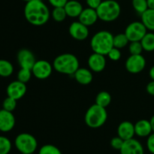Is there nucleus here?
<instances>
[{
    "mask_svg": "<svg viewBox=\"0 0 154 154\" xmlns=\"http://www.w3.org/2000/svg\"><path fill=\"white\" fill-rule=\"evenodd\" d=\"M143 47L141 42H132L129 45V51L131 55H138L141 54L143 51Z\"/></svg>",
    "mask_w": 154,
    "mask_h": 154,
    "instance_id": "obj_32",
    "label": "nucleus"
},
{
    "mask_svg": "<svg viewBox=\"0 0 154 154\" xmlns=\"http://www.w3.org/2000/svg\"><path fill=\"white\" fill-rule=\"evenodd\" d=\"M147 147L149 151L152 154H154V132L148 136L147 141Z\"/></svg>",
    "mask_w": 154,
    "mask_h": 154,
    "instance_id": "obj_35",
    "label": "nucleus"
},
{
    "mask_svg": "<svg viewBox=\"0 0 154 154\" xmlns=\"http://www.w3.org/2000/svg\"><path fill=\"white\" fill-rule=\"evenodd\" d=\"M88 66L90 70L93 72L97 73L102 72L106 66V60L105 56L97 53H93L88 59Z\"/></svg>",
    "mask_w": 154,
    "mask_h": 154,
    "instance_id": "obj_15",
    "label": "nucleus"
},
{
    "mask_svg": "<svg viewBox=\"0 0 154 154\" xmlns=\"http://www.w3.org/2000/svg\"><path fill=\"white\" fill-rule=\"evenodd\" d=\"M24 16L30 24L39 26L48 22L50 18V11L43 1L31 0L26 4Z\"/></svg>",
    "mask_w": 154,
    "mask_h": 154,
    "instance_id": "obj_1",
    "label": "nucleus"
},
{
    "mask_svg": "<svg viewBox=\"0 0 154 154\" xmlns=\"http://www.w3.org/2000/svg\"><path fill=\"white\" fill-rule=\"evenodd\" d=\"M11 149L10 140L5 136H0V154H8Z\"/></svg>",
    "mask_w": 154,
    "mask_h": 154,
    "instance_id": "obj_29",
    "label": "nucleus"
},
{
    "mask_svg": "<svg viewBox=\"0 0 154 154\" xmlns=\"http://www.w3.org/2000/svg\"><path fill=\"white\" fill-rule=\"evenodd\" d=\"M120 49H118V48L114 47L108 54L110 60H112V61H118L120 57H121V52H120Z\"/></svg>",
    "mask_w": 154,
    "mask_h": 154,
    "instance_id": "obj_33",
    "label": "nucleus"
},
{
    "mask_svg": "<svg viewBox=\"0 0 154 154\" xmlns=\"http://www.w3.org/2000/svg\"><path fill=\"white\" fill-rule=\"evenodd\" d=\"M15 126V117L12 112L2 109L0 111V131L10 132Z\"/></svg>",
    "mask_w": 154,
    "mask_h": 154,
    "instance_id": "obj_14",
    "label": "nucleus"
},
{
    "mask_svg": "<svg viewBox=\"0 0 154 154\" xmlns=\"http://www.w3.org/2000/svg\"><path fill=\"white\" fill-rule=\"evenodd\" d=\"M67 16L70 17H78L84 10L83 6L79 2L76 0H70L68 1L66 5L64 6Z\"/></svg>",
    "mask_w": 154,
    "mask_h": 154,
    "instance_id": "obj_18",
    "label": "nucleus"
},
{
    "mask_svg": "<svg viewBox=\"0 0 154 154\" xmlns=\"http://www.w3.org/2000/svg\"><path fill=\"white\" fill-rule=\"evenodd\" d=\"M17 62L20 68L31 69L35 63V57L31 51L28 49H21L17 53Z\"/></svg>",
    "mask_w": 154,
    "mask_h": 154,
    "instance_id": "obj_11",
    "label": "nucleus"
},
{
    "mask_svg": "<svg viewBox=\"0 0 154 154\" xmlns=\"http://www.w3.org/2000/svg\"><path fill=\"white\" fill-rule=\"evenodd\" d=\"M38 154H62L58 147L52 144H45L39 150Z\"/></svg>",
    "mask_w": 154,
    "mask_h": 154,
    "instance_id": "obj_30",
    "label": "nucleus"
},
{
    "mask_svg": "<svg viewBox=\"0 0 154 154\" xmlns=\"http://www.w3.org/2000/svg\"><path fill=\"white\" fill-rule=\"evenodd\" d=\"M147 29L142 22L135 21L128 25L125 30V34L130 42H141L143 37L147 34Z\"/></svg>",
    "mask_w": 154,
    "mask_h": 154,
    "instance_id": "obj_7",
    "label": "nucleus"
},
{
    "mask_svg": "<svg viewBox=\"0 0 154 154\" xmlns=\"http://www.w3.org/2000/svg\"><path fill=\"white\" fill-rule=\"evenodd\" d=\"M32 75V72L31 69L21 68L17 73V80L20 82L26 84L31 79Z\"/></svg>",
    "mask_w": 154,
    "mask_h": 154,
    "instance_id": "obj_28",
    "label": "nucleus"
},
{
    "mask_svg": "<svg viewBox=\"0 0 154 154\" xmlns=\"http://www.w3.org/2000/svg\"><path fill=\"white\" fill-rule=\"evenodd\" d=\"M67 17L64 7H56L52 11V17L57 22H63Z\"/></svg>",
    "mask_w": 154,
    "mask_h": 154,
    "instance_id": "obj_26",
    "label": "nucleus"
},
{
    "mask_svg": "<svg viewBox=\"0 0 154 154\" xmlns=\"http://www.w3.org/2000/svg\"><path fill=\"white\" fill-rule=\"evenodd\" d=\"M148 8L154 9V0H147Z\"/></svg>",
    "mask_w": 154,
    "mask_h": 154,
    "instance_id": "obj_39",
    "label": "nucleus"
},
{
    "mask_svg": "<svg viewBox=\"0 0 154 154\" xmlns=\"http://www.w3.org/2000/svg\"><path fill=\"white\" fill-rule=\"evenodd\" d=\"M86 2H87V4L89 8L96 10V8L100 5L102 1V0H86Z\"/></svg>",
    "mask_w": 154,
    "mask_h": 154,
    "instance_id": "obj_37",
    "label": "nucleus"
},
{
    "mask_svg": "<svg viewBox=\"0 0 154 154\" xmlns=\"http://www.w3.org/2000/svg\"><path fill=\"white\" fill-rule=\"evenodd\" d=\"M107 119L108 113L106 108L96 104L90 107L84 117L87 126L92 129H97L102 126L107 121Z\"/></svg>",
    "mask_w": 154,
    "mask_h": 154,
    "instance_id": "obj_4",
    "label": "nucleus"
},
{
    "mask_svg": "<svg viewBox=\"0 0 154 154\" xmlns=\"http://www.w3.org/2000/svg\"><path fill=\"white\" fill-rule=\"evenodd\" d=\"M32 154H34V153H32Z\"/></svg>",
    "mask_w": 154,
    "mask_h": 154,
    "instance_id": "obj_45",
    "label": "nucleus"
},
{
    "mask_svg": "<svg viewBox=\"0 0 154 154\" xmlns=\"http://www.w3.org/2000/svg\"><path fill=\"white\" fill-rule=\"evenodd\" d=\"M7 95L9 97L18 100L23 97L26 93V86L24 83L17 81L11 83L7 87Z\"/></svg>",
    "mask_w": 154,
    "mask_h": 154,
    "instance_id": "obj_12",
    "label": "nucleus"
},
{
    "mask_svg": "<svg viewBox=\"0 0 154 154\" xmlns=\"http://www.w3.org/2000/svg\"><path fill=\"white\" fill-rule=\"evenodd\" d=\"M150 125H151L152 131H153V132H154V115L151 117V118H150Z\"/></svg>",
    "mask_w": 154,
    "mask_h": 154,
    "instance_id": "obj_41",
    "label": "nucleus"
},
{
    "mask_svg": "<svg viewBox=\"0 0 154 154\" xmlns=\"http://www.w3.org/2000/svg\"><path fill=\"white\" fill-rule=\"evenodd\" d=\"M53 66L59 73L71 75L79 69V61L75 55L66 53L56 57Z\"/></svg>",
    "mask_w": 154,
    "mask_h": 154,
    "instance_id": "obj_2",
    "label": "nucleus"
},
{
    "mask_svg": "<svg viewBox=\"0 0 154 154\" xmlns=\"http://www.w3.org/2000/svg\"><path fill=\"white\" fill-rule=\"evenodd\" d=\"M0 111H1V108H0Z\"/></svg>",
    "mask_w": 154,
    "mask_h": 154,
    "instance_id": "obj_44",
    "label": "nucleus"
},
{
    "mask_svg": "<svg viewBox=\"0 0 154 154\" xmlns=\"http://www.w3.org/2000/svg\"><path fill=\"white\" fill-rule=\"evenodd\" d=\"M134 126L135 135L139 137L149 136L153 132L150 121L147 120H138Z\"/></svg>",
    "mask_w": 154,
    "mask_h": 154,
    "instance_id": "obj_19",
    "label": "nucleus"
},
{
    "mask_svg": "<svg viewBox=\"0 0 154 154\" xmlns=\"http://www.w3.org/2000/svg\"><path fill=\"white\" fill-rule=\"evenodd\" d=\"M99 19L105 22H111L119 17L121 8L116 0H105L102 2L96 8Z\"/></svg>",
    "mask_w": 154,
    "mask_h": 154,
    "instance_id": "obj_5",
    "label": "nucleus"
},
{
    "mask_svg": "<svg viewBox=\"0 0 154 154\" xmlns=\"http://www.w3.org/2000/svg\"><path fill=\"white\" fill-rule=\"evenodd\" d=\"M146 90H147V92L149 94L154 96V81H150V82L147 84V87H146Z\"/></svg>",
    "mask_w": 154,
    "mask_h": 154,
    "instance_id": "obj_38",
    "label": "nucleus"
},
{
    "mask_svg": "<svg viewBox=\"0 0 154 154\" xmlns=\"http://www.w3.org/2000/svg\"><path fill=\"white\" fill-rule=\"evenodd\" d=\"M141 22L147 29L154 31V9L148 8L141 14Z\"/></svg>",
    "mask_w": 154,
    "mask_h": 154,
    "instance_id": "obj_21",
    "label": "nucleus"
},
{
    "mask_svg": "<svg viewBox=\"0 0 154 154\" xmlns=\"http://www.w3.org/2000/svg\"><path fill=\"white\" fill-rule=\"evenodd\" d=\"M23 1H25V2H28L31 1V0H23Z\"/></svg>",
    "mask_w": 154,
    "mask_h": 154,
    "instance_id": "obj_42",
    "label": "nucleus"
},
{
    "mask_svg": "<svg viewBox=\"0 0 154 154\" xmlns=\"http://www.w3.org/2000/svg\"><path fill=\"white\" fill-rule=\"evenodd\" d=\"M129 42V39L125 33H120L114 36V47L118 49H121L126 47Z\"/></svg>",
    "mask_w": 154,
    "mask_h": 154,
    "instance_id": "obj_25",
    "label": "nucleus"
},
{
    "mask_svg": "<svg viewBox=\"0 0 154 154\" xmlns=\"http://www.w3.org/2000/svg\"><path fill=\"white\" fill-rule=\"evenodd\" d=\"M14 72L13 65L5 60H0V76L7 78Z\"/></svg>",
    "mask_w": 154,
    "mask_h": 154,
    "instance_id": "obj_24",
    "label": "nucleus"
},
{
    "mask_svg": "<svg viewBox=\"0 0 154 154\" xmlns=\"http://www.w3.org/2000/svg\"><path fill=\"white\" fill-rule=\"evenodd\" d=\"M120 154H144L143 146L138 140L135 138L124 141L121 149Z\"/></svg>",
    "mask_w": 154,
    "mask_h": 154,
    "instance_id": "obj_13",
    "label": "nucleus"
},
{
    "mask_svg": "<svg viewBox=\"0 0 154 154\" xmlns=\"http://www.w3.org/2000/svg\"><path fill=\"white\" fill-rule=\"evenodd\" d=\"M149 75H150V77L152 79V81H154V66H152L151 69H150V72H149Z\"/></svg>",
    "mask_w": 154,
    "mask_h": 154,
    "instance_id": "obj_40",
    "label": "nucleus"
},
{
    "mask_svg": "<svg viewBox=\"0 0 154 154\" xmlns=\"http://www.w3.org/2000/svg\"><path fill=\"white\" fill-rule=\"evenodd\" d=\"M141 45L144 51H154V33L149 32L145 35L141 40Z\"/></svg>",
    "mask_w": 154,
    "mask_h": 154,
    "instance_id": "obj_22",
    "label": "nucleus"
},
{
    "mask_svg": "<svg viewBox=\"0 0 154 154\" xmlns=\"http://www.w3.org/2000/svg\"><path fill=\"white\" fill-rule=\"evenodd\" d=\"M117 135L124 141L133 138L135 135V126L129 121L122 122L117 128Z\"/></svg>",
    "mask_w": 154,
    "mask_h": 154,
    "instance_id": "obj_17",
    "label": "nucleus"
},
{
    "mask_svg": "<svg viewBox=\"0 0 154 154\" xmlns=\"http://www.w3.org/2000/svg\"><path fill=\"white\" fill-rule=\"evenodd\" d=\"M132 3L134 9L141 15L148 9L147 0H132Z\"/></svg>",
    "mask_w": 154,
    "mask_h": 154,
    "instance_id": "obj_27",
    "label": "nucleus"
},
{
    "mask_svg": "<svg viewBox=\"0 0 154 154\" xmlns=\"http://www.w3.org/2000/svg\"><path fill=\"white\" fill-rule=\"evenodd\" d=\"M87 27L88 26L81 23L80 21L72 23L69 28V35L75 40H85L89 35V29Z\"/></svg>",
    "mask_w": 154,
    "mask_h": 154,
    "instance_id": "obj_10",
    "label": "nucleus"
},
{
    "mask_svg": "<svg viewBox=\"0 0 154 154\" xmlns=\"http://www.w3.org/2000/svg\"><path fill=\"white\" fill-rule=\"evenodd\" d=\"M53 66L46 60H38L32 69V75L39 80H45L51 76Z\"/></svg>",
    "mask_w": 154,
    "mask_h": 154,
    "instance_id": "obj_8",
    "label": "nucleus"
},
{
    "mask_svg": "<svg viewBox=\"0 0 154 154\" xmlns=\"http://www.w3.org/2000/svg\"><path fill=\"white\" fill-rule=\"evenodd\" d=\"M78 19L81 23L87 26H90L96 23V21L99 19V17H98L96 9L87 8L82 11L80 16L78 17Z\"/></svg>",
    "mask_w": 154,
    "mask_h": 154,
    "instance_id": "obj_16",
    "label": "nucleus"
},
{
    "mask_svg": "<svg viewBox=\"0 0 154 154\" xmlns=\"http://www.w3.org/2000/svg\"><path fill=\"white\" fill-rule=\"evenodd\" d=\"M69 0H48L50 4L54 8L56 7H64Z\"/></svg>",
    "mask_w": 154,
    "mask_h": 154,
    "instance_id": "obj_36",
    "label": "nucleus"
},
{
    "mask_svg": "<svg viewBox=\"0 0 154 154\" xmlns=\"http://www.w3.org/2000/svg\"><path fill=\"white\" fill-rule=\"evenodd\" d=\"M125 66L129 73L138 74L144 69L146 66V60L141 54L131 55L126 60Z\"/></svg>",
    "mask_w": 154,
    "mask_h": 154,
    "instance_id": "obj_9",
    "label": "nucleus"
},
{
    "mask_svg": "<svg viewBox=\"0 0 154 154\" xmlns=\"http://www.w3.org/2000/svg\"><path fill=\"white\" fill-rule=\"evenodd\" d=\"M90 46L94 53L108 55L114 48V35L108 31L98 32L91 38Z\"/></svg>",
    "mask_w": 154,
    "mask_h": 154,
    "instance_id": "obj_3",
    "label": "nucleus"
},
{
    "mask_svg": "<svg viewBox=\"0 0 154 154\" xmlns=\"http://www.w3.org/2000/svg\"><path fill=\"white\" fill-rule=\"evenodd\" d=\"M16 148L23 154H32L38 147L36 138L29 133H21L14 141Z\"/></svg>",
    "mask_w": 154,
    "mask_h": 154,
    "instance_id": "obj_6",
    "label": "nucleus"
},
{
    "mask_svg": "<svg viewBox=\"0 0 154 154\" xmlns=\"http://www.w3.org/2000/svg\"><path fill=\"white\" fill-rule=\"evenodd\" d=\"M40 1H43V0H40Z\"/></svg>",
    "mask_w": 154,
    "mask_h": 154,
    "instance_id": "obj_43",
    "label": "nucleus"
},
{
    "mask_svg": "<svg viewBox=\"0 0 154 154\" xmlns=\"http://www.w3.org/2000/svg\"><path fill=\"white\" fill-rule=\"evenodd\" d=\"M17 100H16V99H13V98L11 97L8 96V97L3 101V103H2L3 109L5 110V111L12 112V111H13L17 107Z\"/></svg>",
    "mask_w": 154,
    "mask_h": 154,
    "instance_id": "obj_31",
    "label": "nucleus"
},
{
    "mask_svg": "<svg viewBox=\"0 0 154 154\" xmlns=\"http://www.w3.org/2000/svg\"><path fill=\"white\" fill-rule=\"evenodd\" d=\"M111 102V96L109 93L106 91H102L96 96V104L106 108Z\"/></svg>",
    "mask_w": 154,
    "mask_h": 154,
    "instance_id": "obj_23",
    "label": "nucleus"
},
{
    "mask_svg": "<svg viewBox=\"0 0 154 154\" xmlns=\"http://www.w3.org/2000/svg\"><path fill=\"white\" fill-rule=\"evenodd\" d=\"M123 143H124V140L122 139L119 136L114 137L111 139V146L112 148L115 149V150H120L121 149L122 146H123Z\"/></svg>",
    "mask_w": 154,
    "mask_h": 154,
    "instance_id": "obj_34",
    "label": "nucleus"
},
{
    "mask_svg": "<svg viewBox=\"0 0 154 154\" xmlns=\"http://www.w3.org/2000/svg\"><path fill=\"white\" fill-rule=\"evenodd\" d=\"M75 78L81 85H88L93 81V75L89 69L79 68L74 74Z\"/></svg>",
    "mask_w": 154,
    "mask_h": 154,
    "instance_id": "obj_20",
    "label": "nucleus"
}]
</instances>
